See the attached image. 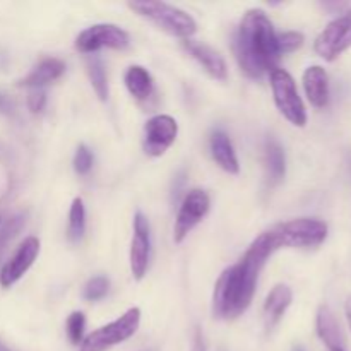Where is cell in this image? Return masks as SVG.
I'll return each mask as SVG.
<instances>
[{
	"label": "cell",
	"instance_id": "1",
	"mask_svg": "<svg viewBox=\"0 0 351 351\" xmlns=\"http://www.w3.org/2000/svg\"><path fill=\"white\" fill-rule=\"evenodd\" d=\"M269 235L257 237L237 264L225 269L216 281L213 293V314L218 319H237L250 307L256 295L257 280L267 257L274 254Z\"/></svg>",
	"mask_w": 351,
	"mask_h": 351
},
{
	"label": "cell",
	"instance_id": "2",
	"mask_svg": "<svg viewBox=\"0 0 351 351\" xmlns=\"http://www.w3.org/2000/svg\"><path fill=\"white\" fill-rule=\"evenodd\" d=\"M235 55L240 69L252 79H261L266 72L278 69L281 58L278 34L263 9H250L243 14L237 31Z\"/></svg>",
	"mask_w": 351,
	"mask_h": 351
},
{
	"label": "cell",
	"instance_id": "3",
	"mask_svg": "<svg viewBox=\"0 0 351 351\" xmlns=\"http://www.w3.org/2000/svg\"><path fill=\"white\" fill-rule=\"evenodd\" d=\"M328 223L317 218H297L280 223L267 230L274 250L287 249H314L328 239Z\"/></svg>",
	"mask_w": 351,
	"mask_h": 351
},
{
	"label": "cell",
	"instance_id": "4",
	"mask_svg": "<svg viewBox=\"0 0 351 351\" xmlns=\"http://www.w3.org/2000/svg\"><path fill=\"white\" fill-rule=\"evenodd\" d=\"M130 10L144 19L151 21L167 31L171 36L182 38V40H191L192 34L197 31V23L191 14L178 7L167 2H153V0H136V2L127 3Z\"/></svg>",
	"mask_w": 351,
	"mask_h": 351
},
{
	"label": "cell",
	"instance_id": "5",
	"mask_svg": "<svg viewBox=\"0 0 351 351\" xmlns=\"http://www.w3.org/2000/svg\"><path fill=\"white\" fill-rule=\"evenodd\" d=\"M141 324V311L137 307L129 308L117 321L96 329L84 338L79 351H106L120 343L127 341L137 332Z\"/></svg>",
	"mask_w": 351,
	"mask_h": 351
},
{
	"label": "cell",
	"instance_id": "6",
	"mask_svg": "<svg viewBox=\"0 0 351 351\" xmlns=\"http://www.w3.org/2000/svg\"><path fill=\"white\" fill-rule=\"evenodd\" d=\"M269 82L274 103L281 115L295 127L307 125V110H305L304 99L298 95L295 79L283 69H274L273 72H269Z\"/></svg>",
	"mask_w": 351,
	"mask_h": 351
},
{
	"label": "cell",
	"instance_id": "7",
	"mask_svg": "<svg viewBox=\"0 0 351 351\" xmlns=\"http://www.w3.org/2000/svg\"><path fill=\"white\" fill-rule=\"evenodd\" d=\"M130 45V36L125 29L117 24H93L86 27L77 38H75V48L81 53H95L101 48H112V50H125Z\"/></svg>",
	"mask_w": 351,
	"mask_h": 351
},
{
	"label": "cell",
	"instance_id": "8",
	"mask_svg": "<svg viewBox=\"0 0 351 351\" xmlns=\"http://www.w3.org/2000/svg\"><path fill=\"white\" fill-rule=\"evenodd\" d=\"M351 48V7L324 27L314 43L315 53L332 62Z\"/></svg>",
	"mask_w": 351,
	"mask_h": 351
},
{
	"label": "cell",
	"instance_id": "9",
	"mask_svg": "<svg viewBox=\"0 0 351 351\" xmlns=\"http://www.w3.org/2000/svg\"><path fill=\"white\" fill-rule=\"evenodd\" d=\"M211 208V199L209 194L202 189H192L185 194L178 209L177 219L173 226V240L175 243H182L185 237L206 218Z\"/></svg>",
	"mask_w": 351,
	"mask_h": 351
},
{
	"label": "cell",
	"instance_id": "10",
	"mask_svg": "<svg viewBox=\"0 0 351 351\" xmlns=\"http://www.w3.org/2000/svg\"><path fill=\"white\" fill-rule=\"evenodd\" d=\"M178 136V123L170 115H154L144 125L143 147L147 156L160 158L167 153Z\"/></svg>",
	"mask_w": 351,
	"mask_h": 351
},
{
	"label": "cell",
	"instance_id": "11",
	"mask_svg": "<svg viewBox=\"0 0 351 351\" xmlns=\"http://www.w3.org/2000/svg\"><path fill=\"white\" fill-rule=\"evenodd\" d=\"M151 259V226L143 213L134 216V237L130 243V271L137 281L147 273Z\"/></svg>",
	"mask_w": 351,
	"mask_h": 351
},
{
	"label": "cell",
	"instance_id": "12",
	"mask_svg": "<svg viewBox=\"0 0 351 351\" xmlns=\"http://www.w3.org/2000/svg\"><path fill=\"white\" fill-rule=\"evenodd\" d=\"M38 254H40V240L36 237H27L17 247L14 256L0 269V287L10 288L12 285H16L29 271V267L33 266Z\"/></svg>",
	"mask_w": 351,
	"mask_h": 351
},
{
	"label": "cell",
	"instance_id": "13",
	"mask_svg": "<svg viewBox=\"0 0 351 351\" xmlns=\"http://www.w3.org/2000/svg\"><path fill=\"white\" fill-rule=\"evenodd\" d=\"M182 45H184V48L187 50V53L191 55L192 58H195L213 79L221 82H225L226 79H228V67H226L225 58H223L218 51L213 50L209 45L195 41L192 40V38L191 40H184Z\"/></svg>",
	"mask_w": 351,
	"mask_h": 351
},
{
	"label": "cell",
	"instance_id": "14",
	"mask_svg": "<svg viewBox=\"0 0 351 351\" xmlns=\"http://www.w3.org/2000/svg\"><path fill=\"white\" fill-rule=\"evenodd\" d=\"M315 329L321 341L328 346L329 351H346L345 336H343L341 326L338 319L332 314L328 305H321L317 311V319H315Z\"/></svg>",
	"mask_w": 351,
	"mask_h": 351
},
{
	"label": "cell",
	"instance_id": "15",
	"mask_svg": "<svg viewBox=\"0 0 351 351\" xmlns=\"http://www.w3.org/2000/svg\"><path fill=\"white\" fill-rule=\"evenodd\" d=\"M291 302H293V291L288 285L280 283L269 291L266 302H264V322L269 331L280 324L283 315L290 308Z\"/></svg>",
	"mask_w": 351,
	"mask_h": 351
},
{
	"label": "cell",
	"instance_id": "16",
	"mask_svg": "<svg viewBox=\"0 0 351 351\" xmlns=\"http://www.w3.org/2000/svg\"><path fill=\"white\" fill-rule=\"evenodd\" d=\"M304 89L308 101L315 108H324L329 103V77L321 65H312L304 72Z\"/></svg>",
	"mask_w": 351,
	"mask_h": 351
},
{
	"label": "cell",
	"instance_id": "17",
	"mask_svg": "<svg viewBox=\"0 0 351 351\" xmlns=\"http://www.w3.org/2000/svg\"><path fill=\"white\" fill-rule=\"evenodd\" d=\"M209 149H211L213 160L216 161V165L221 170H225L230 175L239 173V158H237L235 147H233L228 134H225L223 130H215L211 134V141H209Z\"/></svg>",
	"mask_w": 351,
	"mask_h": 351
},
{
	"label": "cell",
	"instance_id": "18",
	"mask_svg": "<svg viewBox=\"0 0 351 351\" xmlns=\"http://www.w3.org/2000/svg\"><path fill=\"white\" fill-rule=\"evenodd\" d=\"M64 72L65 64L60 58H43V60L29 72V75H26V77L19 82V86H24V88L29 89H43V86L60 79Z\"/></svg>",
	"mask_w": 351,
	"mask_h": 351
},
{
	"label": "cell",
	"instance_id": "19",
	"mask_svg": "<svg viewBox=\"0 0 351 351\" xmlns=\"http://www.w3.org/2000/svg\"><path fill=\"white\" fill-rule=\"evenodd\" d=\"M264 167H266V180L269 187L280 184L287 175V158L281 144L274 139H267L264 146Z\"/></svg>",
	"mask_w": 351,
	"mask_h": 351
},
{
	"label": "cell",
	"instance_id": "20",
	"mask_svg": "<svg viewBox=\"0 0 351 351\" xmlns=\"http://www.w3.org/2000/svg\"><path fill=\"white\" fill-rule=\"evenodd\" d=\"M123 81H125V86L130 95L136 99H139V101L149 98L154 91L153 77H151L147 69H144L143 65H130L127 69L125 75H123Z\"/></svg>",
	"mask_w": 351,
	"mask_h": 351
},
{
	"label": "cell",
	"instance_id": "21",
	"mask_svg": "<svg viewBox=\"0 0 351 351\" xmlns=\"http://www.w3.org/2000/svg\"><path fill=\"white\" fill-rule=\"evenodd\" d=\"M86 233V208L84 201L81 197H75L72 201L71 211H69V226H67V239L69 242L77 243L81 242Z\"/></svg>",
	"mask_w": 351,
	"mask_h": 351
},
{
	"label": "cell",
	"instance_id": "22",
	"mask_svg": "<svg viewBox=\"0 0 351 351\" xmlns=\"http://www.w3.org/2000/svg\"><path fill=\"white\" fill-rule=\"evenodd\" d=\"M88 75L89 81H91L93 89H95L96 96H98L101 101L108 99V77H106L105 65L99 60L98 57H91L88 60Z\"/></svg>",
	"mask_w": 351,
	"mask_h": 351
},
{
	"label": "cell",
	"instance_id": "23",
	"mask_svg": "<svg viewBox=\"0 0 351 351\" xmlns=\"http://www.w3.org/2000/svg\"><path fill=\"white\" fill-rule=\"evenodd\" d=\"M24 225H26V215L24 213L14 215L12 218H9L5 223L0 225V263H2V257L5 254L7 245L19 235Z\"/></svg>",
	"mask_w": 351,
	"mask_h": 351
},
{
	"label": "cell",
	"instance_id": "24",
	"mask_svg": "<svg viewBox=\"0 0 351 351\" xmlns=\"http://www.w3.org/2000/svg\"><path fill=\"white\" fill-rule=\"evenodd\" d=\"M84 329H86V315L82 312H72L65 322V332H67L69 341L74 346L81 345L84 341Z\"/></svg>",
	"mask_w": 351,
	"mask_h": 351
},
{
	"label": "cell",
	"instance_id": "25",
	"mask_svg": "<svg viewBox=\"0 0 351 351\" xmlns=\"http://www.w3.org/2000/svg\"><path fill=\"white\" fill-rule=\"evenodd\" d=\"M110 290V280L106 276H95L84 285L82 297L88 302H98L106 297Z\"/></svg>",
	"mask_w": 351,
	"mask_h": 351
},
{
	"label": "cell",
	"instance_id": "26",
	"mask_svg": "<svg viewBox=\"0 0 351 351\" xmlns=\"http://www.w3.org/2000/svg\"><path fill=\"white\" fill-rule=\"evenodd\" d=\"M304 45V34L298 31H285L278 34V48L281 55L293 53Z\"/></svg>",
	"mask_w": 351,
	"mask_h": 351
},
{
	"label": "cell",
	"instance_id": "27",
	"mask_svg": "<svg viewBox=\"0 0 351 351\" xmlns=\"http://www.w3.org/2000/svg\"><path fill=\"white\" fill-rule=\"evenodd\" d=\"M93 153L86 144H79L74 154V170L77 175H88L93 168Z\"/></svg>",
	"mask_w": 351,
	"mask_h": 351
},
{
	"label": "cell",
	"instance_id": "28",
	"mask_svg": "<svg viewBox=\"0 0 351 351\" xmlns=\"http://www.w3.org/2000/svg\"><path fill=\"white\" fill-rule=\"evenodd\" d=\"M47 106V95L43 89H31L27 95V108L31 113H41Z\"/></svg>",
	"mask_w": 351,
	"mask_h": 351
},
{
	"label": "cell",
	"instance_id": "29",
	"mask_svg": "<svg viewBox=\"0 0 351 351\" xmlns=\"http://www.w3.org/2000/svg\"><path fill=\"white\" fill-rule=\"evenodd\" d=\"M0 113H5V115H12L14 113L12 99L3 95V93H0Z\"/></svg>",
	"mask_w": 351,
	"mask_h": 351
},
{
	"label": "cell",
	"instance_id": "30",
	"mask_svg": "<svg viewBox=\"0 0 351 351\" xmlns=\"http://www.w3.org/2000/svg\"><path fill=\"white\" fill-rule=\"evenodd\" d=\"M192 351H206V343L204 336H202L201 329H195L194 332V345H192Z\"/></svg>",
	"mask_w": 351,
	"mask_h": 351
},
{
	"label": "cell",
	"instance_id": "31",
	"mask_svg": "<svg viewBox=\"0 0 351 351\" xmlns=\"http://www.w3.org/2000/svg\"><path fill=\"white\" fill-rule=\"evenodd\" d=\"M345 312H346V319H348V326H350V329H351V295L348 297V300H346Z\"/></svg>",
	"mask_w": 351,
	"mask_h": 351
},
{
	"label": "cell",
	"instance_id": "32",
	"mask_svg": "<svg viewBox=\"0 0 351 351\" xmlns=\"http://www.w3.org/2000/svg\"><path fill=\"white\" fill-rule=\"evenodd\" d=\"M0 351H14V350H10L9 346L5 345V343H3V341H0Z\"/></svg>",
	"mask_w": 351,
	"mask_h": 351
},
{
	"label": "cell",
	"instance_id": "33",
	"mask_svg": "<svg viewBox=\"0 0 351 351\" xmlns=\"http://www.w3.org/2000/svg\"><path fill=\"white\" fill-rule=\"evenodd\" d=\"M0 225H2V218H0Z\"/></svg>",
	"mask_w": 351,
	"mask_h": 351
}]
</instances>
